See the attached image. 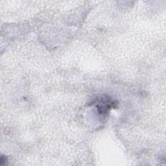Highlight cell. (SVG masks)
<instances>
[{
    "label": "cell",
    "instance_id": "2",
    "mask_svg": "<svg viewBox=\"0 0 166 166\" xmlns=\"http://www.w3.org/2000/svg\"><path fill=\"white\" fill-rule=\"evenodd\" d=\"M7 158H6V157L5 158V157L3 156H2V158H1V165H3L6 164V162H7Z\"/></svg>",
    "mask_w": 166,
    "mask_h": 166
},
{
    "label": "cell",
    "instance_id": "1",
    "mask_svg": "<svg viewBox=\"0 0 166 166\" xmlns=\"http://www.w3.org/2000/svg\"><path fill=\"white\" fill-rule=\"evenodd\" d=\"M97 109L100 115L105 117L109 114L112 105L113 104L111 102V100L109 97H101L97 101Z\"/></svg>",
    "mask_w": 166,
    "mask_h": 166
}]
</instances>
